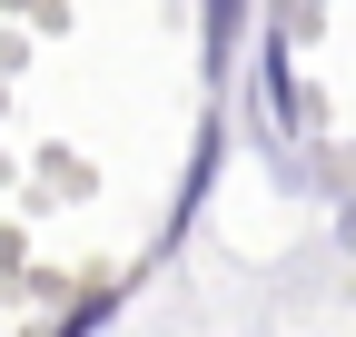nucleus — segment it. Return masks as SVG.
<instances>
[{"label":"nucleus","instance_id":"obj_1","mask_svg":"<svg viewBox=\"0 0 356 337\" xmlns=\"http://www.w3.org/2000/svg\"><path fill=\"white\" fill-rule=\"evenodd\" d=\"M228 30H238V0H208V60L228 70Z\"/></svg>","mask_w":356,"mask_h":337}]
</instances>
